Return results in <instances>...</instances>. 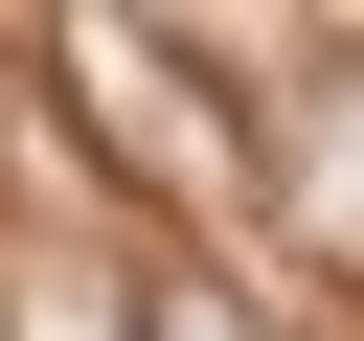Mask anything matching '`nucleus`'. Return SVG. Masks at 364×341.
<instances>
[{"instance_id":"obj_1","label":"nucleus","mask_w":364,"mask_h":341,"mask_svg":"<svg viewBox=\"0 0 364 341\" xmlns=\"http://www.w3.org/2000/svg\"><path fill=\"white\" fill-rule=\"evenodd\" d=\"M136 341H273V318H250L228 273H159V296H136Z\"/></svg>"}]
</instances>
